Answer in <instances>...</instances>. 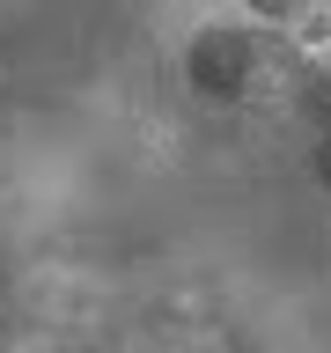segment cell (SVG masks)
Wrapping results in <instances>:
<instances>
[{
	"mask_svg": "<svg viewBox=\"0 0 331 353\" xmlns=\"http://www.w3.org/2000/svg\"><path fill=\"white\" fill-rule=\"evenodd\" d=\"M250 15H265V22H287V30H294L302 15H317V0H250Z\"/></svg>",
	"mask_w": 331,
	"mask_h": 353,
	"instance_id": "obj_2",
	"label": "cell"
},
{
	"mask_svg": "<svg viewBox=\"0 0 331 353\" xmlns=\"http://www.w3.org/2000/svg\"><path fill=\"white\" fill-rule=\"evenodd\" d=\"M265 59H272V52H265L250 30L214 22V30H192V44H184V81H192L206 103H243Z\"/></svg>",
	"mask_w": 331,
	"mask_h": 353,
	"instance_id": "obj_1",
	"label": "cell"
}]
</instances>
